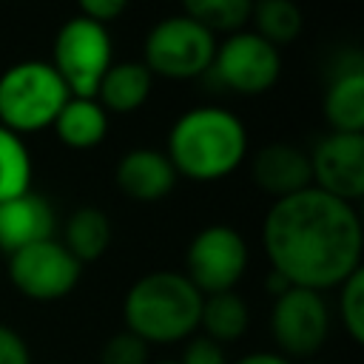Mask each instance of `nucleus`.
<instances>
[{
  "label": "nucleus",
  "mask_w": 364,
  "mask_h": 364,
  "mask_svg": "<svg viewBox=\"0 0 364 364\" xmlns=\"http://www.w3.org/2000/svg\"><path fill=\"white\" fill-rule=\"evenodd\" d=\"M361 219L355 205L318 188L276 199L262 222L270 270L293 287L330 290L361 270Z\"/></svg>",
  "instance_id": "obj_1"
},
{
  "label": "nucleus",
  "mask_w": 364,
  "mask_h": 364,
  "mask_svg": "<svg viewBox=\"0 0 364 364\" xmlns=\"http://www.w3.org/2000/svg\"><path fill=\"white\" fill-rule=\"evenodd\" d=\"M176 176L193 182H216L230 176L247 156V131L236 114L222 105H199L185 111L165 145Z\"/></svg>",
  "instance_id": "obj_2"
},
{
  "label": "nucleus",
  "mask_w": 364,
  "mask_h": 364,
  "mask_svg": "<svg viewBox=\"0 0 364 364\" xmlns=\"http://www.w3.org/2000/svg\"><path fill=\"white\" fill-rule=\"evenodd\" d=\"M202 293L179 270H154L136 279L122 301L125 330L151 344H179L196 336Z\"/></svg>",
  "instance_id": "obj_3"
},
{
  "label": "nucleus",
  "mask_w": 364,
  "mask_h": 364,
  "mask_svg": "<svg viewBox=\"0 0 364 364\" xmlns=\"http://www.w3.org/2000/svg\"><path fill=\"white\" fill-rule=\"evenodd\" d=\"M68 88L46 60H23L0 74V125L14 134L51 128Z\"/></svg>",
  "instance_id": "obj_4"
},
{
  "label": "nucleus",
  "mask_w": 364,
  "mask_h": 364,
  "mask_svg": "<svg viewBox=\"0 0 364 364\" xmlns=\"http://www.w3.org/2000/svg\"><path fill=\"white\" fill-rule=\"evenodd\" d=\"M111 63L114 46L108 26H100L80 14L60 26L51 48V65L71 97H94Z\"/></svg>",
  "instance_id": "obj_5"
},
{
  "label": "nucleus",
  "mask_w": 364,
  "mask_h": 364,
  "mask_svg": "<svg viewBox=\"0 0 364 364\" xmlns=\"http://www.w3.org/2000/svg\"><path fill=\"white\" fill-rule=\"evenodd\" d=\"M216 51V37L185 14H173L159 20L148 37L142 51V65L154 77L165 80H193L210 71Z\"/></svg>",
  "instance_id": "obj_6"
},
{
  "label": "nucleus",
  "mask_w": 364,
  "mask_h": 364,
  "mask_svg": "<svg viewBox=\"0 0 364 364\" xmlns=\"http://www.w3.org/2000/svg\"><path fill=\"white\" fill-rule=\"evenodd\" d=\"M270 336L279 355L299 361L316 355L330 336V307L318 290L287 287L273 299Z\"/></svg>",
  "instance_id": "obj_7"
},
{
  "label": "nucleus",
  "mask_w": 364,
  "mask_h": 364,
  "mask_svg": "<svg viewBox=\"0 0 364 364\" xmlns=\"http://www.w3.org/2000/svg\"><path fill=\"white\" fill-rule=\"evenodd\" d=\"M247 270V242L230 225H208L202 228L185 253V276L202 293H225L236 290Z\"/></svg>",
  "instance_id": "obj_8"
},
{
  "label": "nucleus",
  "mask_w": 364,
  "mask_h": 364,
  "mask_svg": "<svg viewBox=\"0 0 364 364\" xmlns=\"http://www.w3.org/2000/svg\"><path fill=\"white\" fill-rule=\"evenodd\" d=\"M6 270L14 290L31 301H60L82 276V264L54 236L11 253Z\"/></svg>",
  "instance_id": "obj_9"
},
{
  "label": "nucleus",
  "mask_w": 364,
  "mask_h": 364,
  "mask_svg": "<svg viewBox=\"0 0 364 364\" xmlns=\"http://www.w3.org/2000/svg\"><path fill=\"white\" fill-rule=\"evenodd\" d=\"M210 71L225 88L253 97L276 85L282 74V57L276 46L262 40L256 31L242 28L216 43Z\"/></svg>",
  "instance_id": "obj_10"
},
{
  "label": "nucleus",
  "mask_w": 364,
  "mask_h": 364,
  "mask_svg": "<svg viewBox=\"0 0 364 364\" xmlns=\"http://www.w3.org/2000/svg\"><path fill=\"white\" fill-rule=\"evenodd\" d=\"M307 156L313 188L350 205L364 196V134L330 131Z\"/></svg>",
  "instance_id": "obj_11"
},
{
  "label": "nucleus",
  "mask_w": 364,
  "mask_h": 364,
  "mask_svg": "<svg viewBox=\"0 0 364 364\" xmlns=\"http://www.w3.org/2000/svg\"><path fill=\"white\" fill-rule=\"evenodd\" d=\"M57 230V213L51 202L34 191L0 202V253L11 256L34 242L51 239Z\"/></svg>",
  "instance_id": "obj_12"
},
{
  "label": "nucleus",
  "mask_w": 364,
  "mask_h": 364,
  "mask_svg": "<svg viewBox=\"0 0 364 364\" xmlns=\"http://www.w3.org/2000/svg\"><path fill=\"white\" fill-rule=\"evenodd\" d=\"M253 182L276 199L293 196L304 188H313V173H310V156L287 142H273L264 145L253 154L250 162Z\"/></svg>",
  "instance_id": "obj_13"
},
{
  "label": "nucleus",
  "mask_w": 364,
  "mask_h": 364,
  "mask_svg": "<svg viewBox=\"0 0 364 364\" xmlns=\"http://www.w3.org/2000/svg\"><path fill=\"white\" fill-rule=\"evenodd\" d=\"M114 179H117V188L128 199L156 202V199H165L173 191L179 176H176L171 159L165 156V151L134 148V151L122 154V159L117 162Z\"/></svg>",
  "instance_id": "obj_14"
},
{
  "label": "nucleus",
  "mask_w": 364,
  "mask_h": 364,
  "mask_svg": "<svg viewBox=\"0 0 364 364\" xmlns=\"http://www.w3.org/2000/svg\"><path fill=\"white\" fill-rule=\"evenodd\" d=\"M154 85V74L134 60L111 63V68L102 74L94 100L105 108V114H131L145 105Z\"/></svg>",
  "instance_id": "obj_15"
},
{
  "label": "nucleus",
  "mask_w": 364,
  "mask_h": 364,
  "mask_svg": "<svg viewBox=\"0 0 364 364\" xmlns=\"http://www.w3.org/2000/svg\"><path fill=\"white\" fill-rule=\"evenodd\" d=\"M57 139L65 148L88 151L97 148L108 134V114L94 97H68L51 122Z\"/></svg>",
  "instance_id": "obj_16"
},
{
  "label": "nucleus",
  "mask_w": 364,
  "mask_h": 364,
  "mask_svg": "<svg viewBox=\"0 0 364 364\" xmlns=\"http://www.w3.org/2000/svg\"><path fill=\"white\" fill-rule=\"evenodd\" d=\"M324 119L330 131L364 134V71L353 65L333 77L324 94Z\"/></svg>",
  "instance_id": "obj_17"
},
{
  "label": "nucleus",
  "mask_w": 364,
  "mask_h": 364,
  "mask_svg": "<svg viewBox=\"0 0 364 364\" xmlns=\"http://www.w3.org/2000/svg\"><path fill=\"white\" fill-rule=\"evenodd\" d=\"M247 324H250V310H247V301L236 290L202 296V313H199L196 333H202L210 341L225 347V344L239 341L245 336Z\"/></svg>",
  "instance_id": "obj_18"
},
{
  "label": "nucleus",
  "mask_w": 364,
  "mask_h": 364,
  "mask_svg": "<svg viewBox=\"0 0 364 364\" xmlns=\"http://www.w3.org/2000/svg\"><path fill=\"white\" fill-rule=\"evenodd\" d=\"M65 250L80 262V264H88V262H97L105 256L108 245H111V219L100 210V208H77L65 225H63V239Z\"/></svg>",
  "instance_id": "obj_19"
},
{
  "label": "nucleus",
  "mask_w": 364,
  "mask_h": 364,
  "mask_svg": "<svg viewBox=\"0 0 364 364\" xmlns=\"http://www.w3.org/2000/svg\"><path fill=\"white\" fill-rule=\"evenodd\" d=\"M253 31L270 46H287L301 34L304 17L293 0H253Z\"/></svg>",
  "instance_id": "obj_20"
},
{
  "label": "nucleus",
  "mask_w": 364,
  "mask_h": 364,
  "mask_svg": "<svg viewBox=\"0 0 364 364\" xmlns=\"http://www.w3.org/2000/svg\"><path fill=\"white\" fill-rule=\"evenodd\" d=\"M253 0H182V14L210 34H233L250 23Z\"/></svg>",
  "instance_id": "obj_21"
},
{
  "label": "nucleus",
  "mask_w": 364,
  "mask_h": 364,
  "mask_svg": "<svg viewBox=\"0 0 364 364\" xmlns=\"http://www.w3.org/2000/svg\"><path fill=\"white\" fill-rule=\"evenodd\" d=\"M31 154L20 134L0 125V202L31 191Z\"/></svg>",
  "instance_id": "obj_22"
},
{
  "label": "nucleus",
  "mask_w": 364,
  "mask_h": 364,
  "mask_svg": "<svg viewBox=\"0 0 364 364\" xmlns=\"http://www.w3.org/2000/svg\"><path fill=\"white\" fill-rule=\"evenodd\" d=\"M338 316L347 336L361 344L364 341V270H355L338 284Z\"/></svg>",
  "instance_id": "obj_23"
},
{
  "label": "nucleus",
  "mask_w": 364,
  "mask_h": 364,
  "mask_svg": "<svg viewBox=\"0 0 364 364\" xmlns=\"http://www.w3.org/2000/svg\"><path fill=\"white\" fill-rule=\"evenodd\" d=\"M100 364H148V344L134 333L119 330L102 344Z\"/></svg>",
  "instance_id": "obj_24"
},
{
  "label": "nucleus",
  "mask_w": 364,
  "mask_h": 364,
  "mask_svg": "<svg viewBox=\"0 0 364 364\" xmlns=\"http://www.w3.org/2000/svg\"><path fill=\"white\" fill-rule=\"evenodd\" d=\"M179 364H228V355H225V347L210 341L208 336H191L185 350H182V358Z\"/></svg>",
  "instance_id": "obj_25"
},
{
  "label": "nucleus",
  "mask_w": 364,
  "mask_h": 364,
  "mask_svg": "<svg viewBox=\"0 0 364 364\" xmlns=\"http://www.w3.org/2000/svg\"><path fill=\"white\" fill-rule=\"evenodd\" d=\"M0 364H31L26 338L3 321H0Z\"/></svg>",
  "instance_id": "obj_26"
},
{
  "label": "nucleus",
  "mask_w": 364,
  "mask_h": 364,
  "mask_svg": "<svg viewBox=\"0 0 364 364\" xmlns=\"http://www.w3.org/2000/svg\"><path fill=\"white\" fill-rule=\"evenodd\" d=\"M77 6H80V17H88L100 26H108L111 20H117L125 11L128 0H77Z\"/></svg>",
  "instance_id": "obj_27"
},
{
  "label": "nucleus",
  "mask_w": 364,
  "mask_h": 364,
  "mask_svg": "<svg viewBox=\"0 0 364 364\" xmlns=\"http://www.w3.org/2000/svg\"><path fill=\"white\" fill-rule=\"evenodd\" d=\"M233 364H296V361H290V358H284V355H279V353H264V350H259V353L242 355V358L233 361Z\"/></svg>",
  "instance_id": "obj_28"
},
{
  "label": "nucleus",
  "mask_w": 364,
  "mask_h": 364,
  "mask_svg": "<svg viewBox=\"0 0 364 364\" xmlns=\"http://www.w3.org/2000/svg\"><path fill=\"white\" fill-rule=\"evenodd\" d=\"M159 364H179V361H159Z\"/></svg>",
  "instance_id": "obj_29"
}]
</instances>
